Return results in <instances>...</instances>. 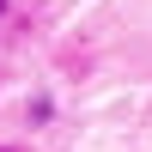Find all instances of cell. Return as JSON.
<instances>
[{
  "label": "cell",
  "mask_w": 152,
  "mask_h": 152,
  "mask_svg": "<svg viewBox=\"0 0 152 152\" xmlns=\"http://www.w3.org/2000/svg\"><path fill=\"white\" fill-rule=\"evenodd\" d=\"M0 152H31V146H18V140H0Z\"/></svg>",
  "instance_id": "7a4b0ae2"
},
{
  "label": "cell",
  "mask_w": 152,
  "mask_h": 152,
  "mask_svg": "<svg viewBox=\"0 0 152 152\" xmlns=\"http://www.w3.org/2000/svg\"><path fill=\"white\" fill-rule=\"evenodd\" d=\"M6 18H12V0H0V24H6Z\"/></svg>",
  "instance_id": "3957f363"
},
{
  "label": "cell",
  "mask_w": 152,
  "mask_h": 152,
  "mask_svg": "<svg viewBox=\"0 0 152 152\" xmlns=\"http://www.w3.org/2000/svg\"><path fill=\"white\" fill-rule=\"evenodd\" d=\"M61 116V104L49 91H37V97H24V122H31V128H49V122Z\"/></svg>",
  "instance_id": "6da1fadb"
}]
</instances>
